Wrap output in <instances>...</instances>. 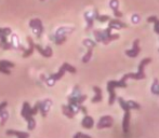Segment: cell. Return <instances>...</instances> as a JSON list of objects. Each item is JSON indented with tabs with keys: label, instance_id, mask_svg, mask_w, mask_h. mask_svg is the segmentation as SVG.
<instances>
[{
	"label": "cell",
	"instance_id": "1",
	"mask_svg": "<svg viewBox=\"0 0 159 138\" xmlns=\"http://www.w3.org/2000/svg\"><path fill=\"white\" fill-rule=\"evenodd\" d=\"M94 37L96 42H102L104 44H108L109 42L114 41V40L119 39V35L118 34H111V29L107 27L105 30H94Z\"/></svg>",
	"mask_w": 159,
	"mask_h": 138
},
{
	"label": "cell",
	"instance_id": "2",
	"mask_svg": "<svg viewBox=\"0 0 159 138\" xmlns=\"http://www.w3.org/2000/svg\"><path fill=\"white\" fill-rule=\"evenodd\" d=\"M118 103H119L120 107H121V108L124 109V111H125L124 120H122V131H124L125 134H127V133L129 132L130 115H131L130 111H131V109H130L129 105L127 104V101H125L124 98H121V97H119V98H118Z\"/></svg>",
	"mask_w": 159,
	"mask_h": 138
},
{
	"label": "cell",
	"instance_id": "3",
	"mask_svg": "<svg viewBox=\"0 0 159 138\" xmlns=\"http://www.w3.org/2000/svg\"><path fill=\"white\" fill-rule=\"evenodd\" d=\"M22 117L27 121V125H28V130L32 131L35 128L36 126V121L34 119V115L32 113V107L30 106V104L27 101L23 104V109H22V112H21Z\"/></svg>",
	"mask_w": 159,
	"mask_h": 138
},
{
	"label": "cell",
	"instance_id": "4",
	"mask_svg": "<svg viewBox=\"0 0 159 138\" xmlns=\"http://www.w3.org/2000/svg\"><path fill=\"white\" fill-rule=\"evenodd\" d=\"M10 34V28H0V46L3 50H10L12 48V45L8 42V36Z\"/></svg>",
	"mask_w": 159,
	"mask_h": 138
},
{
	"label": "cell",
	"instance_id": "5",
	"mask_svg": "<svg viewBox=\"0 0 159 138\" xmlns=\"http://www.w3.org/2000/svg\"><path fill=\"white\" fill-rule=\"evenodd\" d=\"M114 124V119L111 115H104L98 120V124H96V127L98 130H102V128H109L111 127Z\"/></svg>",
	"mask_w": 159,
	"mask_h": 138
},
{
	"label": "cell",
	"instance_id": "6",
	"mask_svg": "<svg viewBox=\"0 0 159 138\" xmlns=\"http://www.w3.org/2000/svg\"><path fill=\"white\" fill-rule=\"evenodd\" d=\"M30 28H33L34 32L36 34L38 38L41 37V34L43 32V26H42V23L39 19H34L30 22Z\"/></svg>",
	"mask_w": 159,
	"mask_h": 138
},
{
	"label": "cell",
	"instance_id": "7",
	"mask_svg": "<svg viewBox=\"0 0 159 138\" xmlns=\"http://www.w3.org/2000/svg\"><path fill=\"white\" fill-rule=\"evenodd\" d=\"M140 40L139 39H135L133 41V48L131 49V50H127L126 51V55L129 57H131V58H134V57H136L139 54H140Z\"/></svg>",
	"mask_w": 159,
	"mask_h": 138
},
{
	"label": "cell",
	"instance_id": "8",
	"mask_svg": "<svg viewBox=\"0 0 159 138\" xmlns=\"http://www.w3.org/2000/svg\"><path fill=\"white\" fill-rule=\"evenodd\" d=\"M127 78L126 75H124L122 77L121 80H119V81H108V83H107V86H109V88H127Z\"/></svg>",
	"mask_w": 159,
	"mask_h": 138
},
{
	"label": "cell",
	"instance_id": "9",
	"mask_svg": "<svg viewBox=\"0 0 159 138\" xmlns=\"http://www.w3.org/2000/svg\"><path fill=\"white\" fill-rule=\"evenodd\" d=\"M108 27L111 29H120V28H127L128 25L124 22L119 21L118 19H109V24H108Z\"/></svg>",
	"mask_w": 159,
	"mask_h": 138
},
{
	"label": "cell",
	"instance_id": "10",
	"mask_svg": "<svg viewBox=\"0 0 159 138\" xmlns=\"http://www.w3.org/2000/svg\"><path fill=\"white\" fill-rule=\"evenodd\" d=\"M34 48H35L36 50H37L43 57H51L53 55V51H52V49H51L50 46H47L46 49H42L39 44H35V45H34Z\"/></svg>",
	"mask_w": 159,
	"mask_h": 138
},
{
	"label": "cell",
	"instance_id": "11",
	"mask_svg": "<svg viewBox=\"0 0 159 138\" xmlns=\"http://www.w3.org/2000/svg\"><path fill=\"white\" fill-rule=\"evenodd\" d=\"M93 125H94V120H93L92 117H90V115H84V118L82 119L81 121V126L84 128H87V130H90V128L93 127Z\"/></svg>",
	"mask_w": 159,
	"mask_h": 138
},
{
	"label": "cell",
	"instance_id": "12",
	"mask_svg": "<svg viewBox=\"0 0 159 138\" xmlns=\"http://www.w3.org/2000/svg\"><path fill=\"white\" fill-rule=\"evenodd\" d=\"M7 135L9 136H17V138L23 137V138H28L30 137V134L25 132H20V131H15V130H8L6 132Z\"/></svg>",
	"mask_w": 159,
	"mask_h": 138
},
{
	"label": "cell",
	"instance_id": "13",
	"mask_svg": "<svg viewBox=\"0 0 159 138\" xmlns=\"http://www.w3.org/2000/svg\"><path fill=\"white\" fill-rule=\"evenodd\" d=\"M93 91H94V93H95V96L91 99V101H92L93 104H96V103H100V101H102V99H103L102 90H101L98 86H93Z\"/></svg>",
	"mask_w": 159,
	"mask_h": 138
},
{
	"label": "cell",
	"instance_id": "14",
	"mask_svg": "<svg viewBox=\"0 0 159 138\" xmlns=\"http://www.w3.org/2000/svg\"><path fill=\"white\" fill-rule=\"evenodd\" d=\"M27 41L28 43H30V49L28 50H25L23 53V57L24 58H26V57H30V55L34 53V51H35V48H34V45H35V43H34L33 39L30 37H27Z\"/></svg>",
	"mask_w": 159,
	"mask_h": 138
},
{
	"label": "cell",
	"instance_id": "15",
	"mask_svg": "<svg viewBox=\"0 0 159 138\" xmlns=\"http://www.w3.org/2000/svg\"><path fill=\"white\" fill-rule=\"evenodd\" d=\"M62 110H63V113L65 115H66L67 118H69V119H73L74 117H75V112H74L73 108L71 107H69L68 105H63L62 106Z\"/></svg>",
	"mask_w": 159,
	"mask_h": 138
},
{
	"label": "cell",
	"instance_id": "16",
	"mask_svg": "<svg viewBox=\"0 0 159 138\" xmlns=\"http://www.w3.org/2000/svg\"><path fill=\"white\" fill-rule=\"evenodd\" d=\"M65 72H66V71H65V69L63 67H61V68H60V70L57 71V73H53V75H51L50 78L53 80V81H57V80L62 79V77H63V75H65Z\"/></svg>",
	"mask_w": 159,
	"mask_h": 138
},
{
	"label": "cell",
	"instance_id": "17",
	"mask_svg": "<svg viewBox=\"0 0 159 138\" xmlns=\"http://www.w3.org/2000/svg\"><path fill=\"white\" fill-rule=\"evenodd\" d=\"M94 15H95V19H98V22H101V23H105V22H107V21H109L111 19V17L108 16V15H100L98 14V10H95L94 11Z\"/></svg>",
	"mask_w": 159,
	"mask_h": 138
},
{
	"label": "cell",
	"instance_id": "18",
	"mask_svg": "<svg viewBox=\"0 0 159 138\" xmlns=\"http://www.w3.org/2000/svg\"><path fill=\"white\" fill-rule=\"evenodd\" d=\"M92 53H93V48H88L87 54L82 57V63H88V62L91 59V57H92Z\"/></svg>",
	"mask_w": 159,
	"mask_h": 138
},
{
	"label": "cell",
	"instance_id": "19",
	"mask_svg": "<svg viewBox=\"0 0 159 138\" xmlns=\"http://www.w3.org/2000/svg\"><path fill=\"white\" fill-rule=\"evenodd\" d=\"M62 67L65 69V71H68V72H70V73H76V72H77L76 68L73 67L71 65H69L68 63H64L63 65H62Z\"/></svg>",
	"mask_w": 159,
	"mask_h": 138
},
{
	"label": "cell",
	"instance_id": "20",
	"mask_svg": "<svg viewBox=\"0 0 159 138\" xmlns=\"http://www.w3.org/2000/svg\"><path fill=\"white\" fill-rule=\"evenodd\" d=\"M152 93L156 95H159V81L158 79H155L153 85H152Z\"/></svg>",
	"mask_w": 159,
	"mask_h": 138
},
{
	"label": "cell",
	"instance_id": "21",
	"mask_svg": "<svg viewBox=\"0 0 159 138\" xmlns=\"http://www.w3.org/2000/svg\"><path fill=\"white\" fill-rule=\"evenodd\" d=\"M14 64L12 62H9V61H0V67L2 68H13L14 67Z\"/></svg>",
	"mask_w": 159,
	"mask_h": 138
},
{
	"label": "cell",
	"instance_id": "22",
	"mask_svg": "<svg viewBox=\"0 0 159 138\" xmlns=\"http://www.w3.org/2000/svg\"><path fill=\"white\" fill-rule=\"evenodd\" d=\"M127 104L129 105L130 109H136V110H139V109L141 108V105L139 103H136V101H128Z\"/></svg>",
	"mask_w": 159,
	"mask_h": 138
},
{
	"label": "cell",
	"instance_id": "23",
	"mask_svg": "<svg viewBox=\"0 0 159 138\" xmlns=\"http://www.w3.org/2000/svg\"><path fill=\"white\" fill-rule=\"evenodd\" d=\"M84 44L87 46V48H94V46L96 45V43L94 41H92V40L90 39H86L84 41Z\"/></svg>",
	"mask_w": 159,
	"mask_h": 138
},
{
	"label": "cell",
	"instance_id": "24",
	"mask_svg": "<svg viewBox=\"0 0 159 138\" xmlns=\"http://www.w3.org/2000/svg\"><path fill=\"white\" fill-rule=\"evenodd\" d=\"M109 6H111V8L113 9V10H116V9H118L119 2H118V0H111V3H109Z\"/></svg>",
	"mask_w": 159,
	"mask_h": 138
},
{
	"label": "cell",
	"instance_id": "25",
	"mask_svg": "<svg viewBox=\"0 0 159 138\" xmlns=\"http://www.w3.org/2000/svg\"><path fill=\"white\" fill-rule=\"evenodd\" d=\"M154 30H155L156 34L159 35V19L154 22Z\"/></svg>",
	"mask_w": 159,
	"mask_h": 138
},
{
	"label": "cell",
	"instance_id": "26",
	"mask_svg": "<svg viewBox=\"0 0 159 138\" xmlns=\"http://www.w3.org/2000/svg\"><path fill=\"white\" fill-rule=\"evenodd\" d=\"M0 72L4 73V75H11V70L9 68H2V67H0Z\"/></svg>",
	"mask_w": 159,
	"mask_h": 138
},
{
	"label": "cell",
	"instance_id": "27",
	"mask_svg": "<svg viewBox=\"0 0 159 138\" xmlns=\"http://www.w3.org/2000/svg\"><path fill=\"white\" fill-rule=\"evenodd\" d=\"M39 111V106H38V103L34 106V108H32V113H33V115H35V114H37V112Z\"/></svg>",
	"mask_w": 159,
	"mask_h": 138
},
{
	"label": "cell",
	"instance_id": "28",
	"mask_svg": "<svg viewBox=\"0 0 159 138\" xmlns=\"http://www.w3.org/2000/svg\"><path fill=\"white\" fill-rule=\"evenodd\" d=\"M65 41H66V37L63 36V37H60L59 39H57V41H55V42H57V44H59V45H60V44H62Z\"/></svg>",
	"mask_w": 159,
	"mask_h": 138
},
{
	"label": "cell",
	"instance_id": "29",
	"mask_svg": "<svg viewBox=\"0 0 159 138\" xmlns=\"http://www.w3.org/2000/svg\"><path fill=\"white\" fill-rule=\"evenodd\" d=\"M114 15H115L116 17H118V19H120V17H122V15L124 14H122L118 9H116V10H114Z\"/></svg>",
	"mask_w": 159,
	"mask_h": 138
},
{
	"label": "cell",
	"instance_id": "30",
	"mask_svg": "<svg viewBox=\"0 0 159 138\" xmlns=\"http://www.w3.org/2000/svg\"><path fill=\"white\" fill-rule=\"evenodd\" d=\"M157 19H158V17L153 15V16H149L148 19H147V22H148V23H154V22L157 21Z\"/></svg>",
	"mask_w": 159,
	"mask_h": 138
},
{
	"label": "cell",
	"instance_id": "31",
	"mask_svg": "<svg viewBox=\"0 0 159 138\" xmlns=\"http://www.w3.org/2000/svg\"><path fill=\"white\" fill-rule=\"evenodd\" d=\"M7 106H8V103H7V101H3V103L0 104V113H1L2 111L4 110V109H6Z\"/></svg>",
	"mask_w": 159,
	"mask_h": 138
},
{
	"label": "cell",
	"instance_id": "32",
	"mask_svg": "<svg viewBox=\"0 0 159 138\" xmlns=\"http://www.w3.org/2000/svg\"><path fill=\"white\" fill-rule=\"evenodd\" d=\"M80 110H81L82 112H84V115L88 114V111H87V108H86V107L82 106V105H81V106H80Z\"/></svg>",
	"mask_w": 159,
	"mask_h": 138
},
{
	"label": "cell",
	"instance_id": "33",
	"mask_svg": "<svg viewBox=\"0 0 159 138\" xmlns=\"http://www.w3.org/2000/svg\"><path fill=\"white\" fill-rule=\"evenodd\" d=\"M78 135H79V137L80 138H92V137H90L89 135H86V134H82V133H78Z\"/></svg>",
	"mask_w": 159,
	"mask_h": 138
},
{
	"label": "cell",
	"instance_id": "34",
	"mask_svg": "<svg viewBox=\"0 0 159 138\" xmlns=\"http://www.w3.org/2000/svg\"><path fill=\"white\" fill-rule=\"evenodd\" d=\"M74 138H80V137H79V135H78V133L75 135V136H74Z\"/></svg>",
	"mask_w": 159,
	"mask_h": 138
},
{
	"label": "cell",
	"instance_id": "35",
	"mask_svg": "<svg viewBox=\"0 0 159 138\" xmlns=\"http://www.w3.org/2000/svg\"><path fill=\"white\" fill-rule=\"evenodd\" d=\"M20 138H23V137H20Z\"/></svg>",
	"mask_w": 159,
	"mask_h": 138
}]
</instances>
